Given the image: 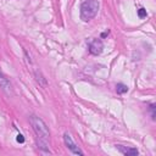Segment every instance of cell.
<instances>
[{
	"instance_id": "7a4b0ae2",
	"label": "cell",
	"mask_w": 156,
	"mask_h": 156,
	"mask_svg": "<svg viewBox=\"0 0 156 156\" xmlns=\"http://www.w3.org/2000/svg\"><path fill=\"white\" fill-rule=\"evenodd\" d=\"M98 11H99V2H98V0H84L80 4L79 12H80V18L84 22H88L91 18H94L96 16Z\"/></svg>"
},
{
	"instance_id": "3957f363",
	"label": "cell",
	"mask_w": 156,
	"mask_h": 156,
	"mask_svg": "<svg viewBox=\"0 0 156 156\" xmlns=\"http://www.w3.org/2000/svg\"><path fill=\"white\" fill-rule=\"evenodd\" d=\"M63 140H65L66 146L68 147V150H69L72 154H74V155H80V156H83V155H84V152H83V151L77 146V144L73 141L72 136H71L68 133H65V134H63Z\"/></svg>"
},
{
	"instance_id": "8992f818",
	"label": "cell",
	"mask_w": 156,
	"mask_h": 156,
	"mask_svg": "<svg viewBox=\"0 0 156 156\" xmlns=\"http://www.w3.org/2000/svg\"><path fill=\"white\" fill-rule=\"evenodd\" d=\"M116 149L126 156H136L139 154V151L135 147H127V146H123V145H116Z\"/></svg>"
},
{
	"instance_id": "7c38bea8",
	"label": "cell",
	"mask_w": 156,
	"mask_h": 156,
	"mask_svg": "<svg viewBox=\"0 0 156 156\" xmlns=\"http://www.w3.org/2000/svg\"><path fill=\"white\" fill-rule=\"evenodd\" d=\"M107 34H108V30H107V32H104V33L101 34V38H105V37H107Z\"/></svg>"
},
{
	"instance_id": "ba28073f",
	"label": "cell",
	"mask_w": 156,
	"mask_h": 156,
	"mask_svg": "<svg viewBox=\"0 0 156 156\" xmlns=\"http://www.w3.org/2000/svg\"><path fill=\"white\" fill-rule=\"evenodd\" d=\"M116 91H117V94H124L128 91V87L123 83H118L116 85Z\"/></svg>"
},
{
	"instance_id": "8fae6325",
	"label": "cell",
	"mask_w": 156,
	"mask_h": 156,
	"mask_svg": "<svg viewBox=\"0 0 156 156\" xmlns=\"http://www.w3.org/2000/svg\"><path fill=\"white\" fill-rule=\"evenodd\" d=\"M16 140H17L18 143H24V138H23V135H22V134H18V135H17V138H16Z\"/></svg>"
},
{
	"instance_id": "30bf717a",
	"label": "cell",
	"mask_w": 156,
	"mask_h": 156,
	"mask_svg": "<svg viewBox=\"0 0 156 156\" xmlns=\"http://www.w3.org/2000/svg\"><path fill=\"white\" fill-rule=\"evenodd\" d=\"M150 111H151V118L155 119V117H156V115H155V104L150 105Z\"/></svg>"
},
{
	"instance_id": "52a82bcc",
	"label": "cell",
	"mask_w": 156,
	"mask_h": 156,
	"mask_svg": "<svg viewBox=\"0 0 156 156\" xmlns=\"http://www.w3.org/2000/svg\"><path fill=\"white\" fill-rule=\"evenodd\" d=\"M34 76H35V80H37L41 87H44V88H45L48 83H46V79L41 76V73H40V72H38V71H35V72H34Z\"/></svg>"
},
{
	"instance_id": "9c48e42d",
	"label": "cell",
	"mask_w": 156,
	"mask_h": 156,
	"mask_svg": "<svg viewBox=\"0 0 156 156\" xmlns=\"http://www.w3.org/2000/svg\"><path fill=\"white\" fill-rule=\"evenodd\" d=\"M136 12H138V17H139V18H145V17L147 16V12H146V10H145L144 7H140Z\"/></svg>"
},
{
	"instance_id": "5b68a950",
	"label": "cell",
	"mask_w": 156,
	"mask_h": 156,
	"mask_svg": "<svg viewBox=\"0 0 156 156\" xmlns=\"http://www.w3.org/2000/svg\"><path fill=\"white\" fill-rule=\"evenodd\" d=\"M104 50V43L100 39H94L89 43V52L91 55H100Z\"/></svg>"
},
{
	"instance_id": "6da1fadb",
	"label": "cell",
	"mask_w": 156,
	"mask_h": 156,
	"mask_svg": "<svg viewBox=\"0 0 156 156\" xmlns=\"http://www.w3.org/2000/svg\"><path fill=\"white\" fill-rule=\"evenodd\" d=\"M29 123L37 135V145H38V149L40 150V152L44 155L51 154V151L49 149L50 130H49V127L46 126V123L40 117H38L35 115H32L29 117Z\"/></svg>"
},
{
	"instance_id": "277c9868",
	"label": "cell",
	"mask_w": 156,
	"mask_h": 156,
	"mask_svg": "<svg viewBox=\"0 0 156 156\" xmlns=\"http://www.w3.org/2000/svg\"><path fill=\"white\" fill-rule=\"evenodd\" d=\"M0 88L1 90L7 95V96H12L13 95V88L12 84L10 82V79L0 71Z\"/></svg>"
}]
</instances>
